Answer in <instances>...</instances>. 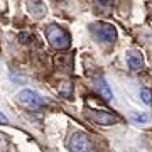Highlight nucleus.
<instances>
[{"label": "nucleus", "instance_id": "obj_13", "mask_svg": "<svg viewBox=\"0 0 152 152\" xmlns=\"http://www.w3.org/2000/svg\"><path fill=\"white\" fill-rule=\"evenodd\" d=\"M0 122H2V124H7V122H9V118H7V117L2 113V112H0Z\"/></svg>", "mask_w": 152, "mask_h": 152}, {"label": "nucleus", "instance_id": "obj_14", "mask_svg": "<svg viewBox=\"0 0 152 152\" xmlns=\"http://www.w3.org/2000/svg\"><path fill=\"white\" fill-rule=\"evenodd\" d=\"M19 37H20V42H27L29 36H27V34H20V36H19Z\"/></svg>", "mask_w": 152, "mask_h": 152}, {"label": "nucleus", "instance_id": "obj_4", "mask_svg": "<svg viewBox=\"0 0 152 152\" xmlns=\"http://www.w3.org/2000/svg\"><path fill=\"white\" fill-rule=\"evenodd\" d=\"M68 145L73 152H88L91 149V140H90L86 132H75L69 137Z\"/></svg>", "mask_w": 152, "mask_h": 152}, {"label": "nucleus", "instance_id": "obj_8", "mask_svg": "<svg viewBox=\"0 0 152 152\" xmlns=\"http://www.w3.org/2000/svg\"><path fill=\"white\" fill-rule=\"evenodd\" d=\"M29 9L36 14V17H42L46 14V7H44L42 2H39V0H31L29 2Z\"/></svg>", "mask_w": 152, "mask_h": 152}, {"label": "nucleus", "instance_id": "obj_7", "mask_svg": "<svg viewBox=\"0 0 152 152\" xmlns=\"http://www.w3.org/2000/svg\"><path fill=\"white\" fill-rule=\"evenodd\" d=\"M95 88H96L98 95L103 98V100H107V102H112L113 100V95H112V90H110L108 83L105 81V78H102V76H98L96 80H95Z\"/></svg>", "mask_w": 152, "mask_h": 152}, {"label": "nucleus", "instance_id": "obj_5", "mask_svg": "<svg viewBox=\"0 0 152 152\" xmlns=\"http://www.w3.org/2000/svg\"><path fill=\"white\" fill-rule=\"evenodd\" d=\"M86 117L91 120V122L100 124V125H113L120 120L117 115L108 113V112H102V110H88Z\"/></svg>", "mask_w": 152, "mask_h": 152}, {"label": "nucleus", "instance_id": "obj_11", "mask_svg": "<svg viewBox=\"0 0 152 152\" xmlns=\"http://www.w3.org/2000/svg\"><path fill=\"white\" fill-rule=\"evenodd\" d=\"M140 100H142L145 105H151V103H152V91H151V90L142 88V90H140Z\"/></svg>", "mask_w": 152, "mask_h": 152}, {"label": "nucleus", "instance_id": "obj_9", "mask_svg": "<svg viewBox=\"0 0 152 152\" xmlns=\"http://www.w3.org/2000/svg\"><path fill=\"white\" fill-rule=\"evenodd\" d=\"M130 120H132V122H135V124L144 125V124L149 122V115L142 113V112H132V113H130Z\"/></svg>", "mask_w": 152, "mask_h": 152}, {"label": "nucleus", "instance_id": "obj_2", "mask_svg": "<svg viewBox=\"0 0 152 152\" xmlns=\"http://www.w3.org/2000/svg\"><path fill=\"white\" fill-rule=\"evenodd\" d=\"M17 103L22 105L24 108H27V110H39L46 105V100L36 90L24 88V90H20L17 93Z\"/></svg>", "mask_w": 152, "mask_h": 152}, {"label": "nucleus", "instance_id": "obj_12", "mask_svg": "<svg viewBox=\"0 0 152 152\" xmlns=\"http://www.w3.org/2000/svg\"><path fill=\"white\" fill-rule=\"evenodd\" d=\"M98 5H100V9H103L105 12H108L110 7H112V0H98Z\"/></svg>", "mask_w": 152, "mask_h": 152}, {"label": "nucleus", "instance_id": "obj_1", "mask_svg": "<svg viewBox=\"0 0 152 152\" xmlns=\"http://www.w3.org/2000/svg\"><path fill=\"white\" fill-rule=\"evenodd\" d=\"M46 37H48L49 44L58 51H64L71 46V37L63 27L56 26V24H49L46 27Z\"/></svg>", "mask_w": 152, "mask_h": 152}, {"label": "nucleus", "instance_id": "obj_3", "mask_svg": "<svg viewBox=\"0 0 152 152\" xmlns=\"http://www.w3.org/2000/svg\"><path fill=\"white\" fill-rule=\"evenodd\" d=\"M90 32L95 36L96 41L103 44H113L117 41V29L108 22H95V24H91Z\"/></svg>", "mask_w": 152, "mask_h": 152}, {"label": "nucleus", "instance_id": "obj_10", "mask_svg": "<svg viewBox=\"0 0 152 152\" xmlns=\"http://www.w3.org/2000/svg\"><path fill=\"white\" fill-rule=\"evenodd\" d=\"M71 91H73V85H71V81H68V80H66V81H63V83L59 85V93H61L64 98L69 96Z\"/></svg>", "mask_w": 152, "mask_h": 152}, {"label": "nucleus", "instance_id": "obj_6", "mask_svg": "<svg viewBox=\"0 0 152 152\" xmlns=\"http://www.w3.org/2000/svg\"><path fill=\"white\" fill-rule=\"evenodd\" d=\"M127 64H129V69L130 71H142L144 69V56H142L140 51H130L127 54Z\"/></svg>", "mask_w": 152, "mask_h": 152}]
</instances>
